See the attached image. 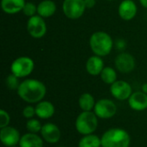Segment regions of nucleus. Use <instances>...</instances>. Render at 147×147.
<instances>
[{
  "label": "nucleus",
  "instance_id": "obj_1",
  "mask_svg": "<svg viewBox=\"0 0 147 147\" xmlns=\"http://www.w3.org/2000/svg\"><path fill=\"white\" fill-rule=\"evenodd\" d=\"M16 91L19 97L24 102L28 103H38L45 97L47 88L41 81L28 78L21 82Z\"/></svg>",
  "mask_w": 147,
  "mask_h": 147
},
{
  "label": "nucleus",
  "instance_id": "obj_2",
  "mask_svg": "<svg viewBox=\"0 0 147 147\" xmlns=\"http://www.w3.org/2000/svg\"><path fill=\"white\" fill-rule=\"evenodd\" d=\"M102 147H129L131 138L129 134L119 127L107 130L101 138Z\"/></svg>",
  "mask_w": 147,
  "mask_h": 147
},
{
  "label": "nucleus",
  "instance_id": "obj_3",
  "mask_svg": "<svg viewBox=\"0 0 147 147\" xmlns=\"http://www.w3.org/2000/svg\"><path fill=\"white\" fill-rule=\"evenodd\" d=\"M90 46L96 55L104 57L110 53L113 48V40L106 32H95L90 38Z\"/></svg>",
  "mask_w": 147,
  "mask_h": 147
},
{
  "label": "nucleus",
  "instance_id": "obj_4",
  "mask_svg": "<svg viewBox=\"0 0 147 147\" xmlns=\"http://www.w3.org/2000/svg\"><path fill=\"white\" fill-rule=\"evenodd\" d=\"M76 130L84 135L92 134L98 127V117L92 111H83L78 115L75 121Z\"/></svg>",
  "mask_w": 147,
  "mask_h": 147
},
{
  "label": "nucleus",
  "instance_id": "obj_5",
  "mask_svg": "<svg viewBox=\"0 0 147 147\" xmlns=\"http://www.w3.org/2000/svg\"><path fill=\"white\" fill-rule=\"evenodd\" d=\"M34 69V60L27 56H22L16 59L10 65L11 73L16 75L19 78L28 77L33 72Z\"/></svg>",
  "mask_w": 147,
  "mask_h": 147
},
{
  "label": "nucleus",
  "instance_id": "obj_6",
  "mask_svg": "<svg viewBox=\"0 0 147 147\" xmlns=\"http://www.w3.org/2000/svg\"><path fill=\"white\" fill-rule=\"evenodd\" d=\"M94 113L100 119H110L114 117L117 112L116 104L110 99L103 98L96 102L94 108Z\"/></svg>",
  "mask_w": 147,
  "mask_h": 147
},
{
  "label": "nucleus",
  "instance_id": "obj_7",
  "mask_svg": "<svg viewBox=\"0 0 147 147\" xmlns=\"http://www.w3.org/2000/svg\"><path fill=\"white\" fill-rule=\"evenodd\" d=\"M63 12L69 19H78L86 9L84 0H64Z\"/></svg>",
  "mask_w": 147,
  "mask_h": 147
},
{
  "label": "nucleus",
  "instance_id": "obj_8",
  "mask_svg": "<svg viewBox=\"0 0 147 147\" xmlns=\"http://www.w3.org/2000/svg\"><path fill=\"white\" fill-rule=\"evenodd\" d=\"M27 30L33 38L43 37L47 33V24L43 17L39 15L29 17L27 22Z\"/></svg>",
  "mask_w": 147,
  "mask_h": 147
},
{
  "label": "nucleus",
  "instance_id": "obj_9",
  "mask_svg": "<svg viewBox=\"0 0 147 147\" xmlns=\"http://www.w3.org/2000/svg\"><path fill=\"white\" fill-rule=\"evenodd\" d=\"M110 93L115 99L124 101L128 100V98L133 94V90L127 82L123 80H117L111 84Z\"/></svg>",
  "mask_w": 147,
  "mask_h": 147
},
{
  "label": "nucleus",
  "instance_id": "obj_10",
  "mask_svg": "<svg viewBox=\"0 0 147 147\" xmlns=\"http://www.w3.org/2000/svg\"><path fill=\"white\" fill-rule=\"evenodd\" d=\"M21 137L18 130L13 127L8 126L0 130V140L4 146L10 147L19 145Z\"/></svg>",
  "mask_w": 147,
  "mask_h": 147
},
{
  "label": "nucleus",
  "instance_id": "obj_11",
  "mask_svg": "<svg viewBox=\"0 0 147 147\" xmlns=\"http://www.w3.org/2000/svg\"><path fill=\"white\" fill-rule=\"evenodd\" d=\"M40 133L43 140L49 144H56L61 138V132L59 128L53 123L44 124Z\"/></svg>",
  "mask_w": 147,
  "mask_h": 147
},
{
  "label": "nucleus",
  "instance_id": "obj_12",
  "mask_svg": "<svg viewBox=\"0 0 147 147\" xmlns=\"http://www.w3.org/2000/svg\"><path fill=\"white\" fill-rule=\"evenodd\" d=\"M115 65L120 72L129 73L134 71L135 67V60L130 53H122L115 58Z\"/></svg>",
  "mask_w": 147,
  "mask_h": 147
},
{
  "label": "nucleus",
  "instance_id": "obj_13",
  "mask_svg": "<svg viewBox=\"0 0 147 147\" xmlns=\"http://www.w3.org/2000/svg\"><path fill=\"white\" fill-rule=\"evenodd\" d=\"M137 5L133 0H123L118 8V13L124 21H130L137 14Z\"/></svg>",
  "mask_w": 147,
  "mask_h": 147
},
{
  "label": "nucleus",
  "instance_id": "obj_14",
  "mask_svg": "<svg viewBox=\"0 0 147 147\" xmlns=\"http://www.w3.org/2000/svg\"><path fill=\"white\" fill-rule=\"evenodd\" d=\"M129 107L135 111H144L147 109V94L143 91H136L128 98Z\"/></svg>",
  "mask_w": 147,
  "mask_h": 147
},
{
  "label": "nucleus",
  "instance_id": "obj_15",
  "mask_svg": "<svg viewBox=\"0 0 147 147\" xmlns=\"http://www.w3.org/2000/svg\"><path fill=\"white\" fill-rule=\"evenodd\" d=\"M35 113L40 119H50L55 113V108L53 104L48 101H40L35 106Z\"/></svg>",
  "mask_w": 147,
  "mask_h": 147
},
{
  "label": "nucleus",
  "instance_id": "obj_16",
  "mask_svg": "<svg viewBox=\"0 0 147 147\" xmlns=\"http://www.w3.org/2000/svg\"><path fill=\"white\" fill-rule=\"evenodd\" d=\"M104 68L103 60L100 56L94 55L88 59L86 62V71L91 76L100 75Z\"/></svg>",
  "mask_w": 147,
  "mask_h": 147
},
{
  "label": "nucleus",
  "instance_id": "obj_17",
  "mask_svg": "<svg viewBox=\"0 0 147 147\" xmlns=\"http://www.w3.org/2000/svg\"><path fill=\"white\" fill-rule=\"evenodd\" d=\"M20 147H43V139L37 134L28 133L21 137Z\"/></svg>",
  "mask_w": 147,
  "mask_h": 147
},
{
  "label": "nucleus",
  "instance_id": "obj_18",
  "mask_svg": "<svg viewBox=\"0 0 147 147\" xmlns=\"http://www.w3.org/2000/svg\"><path fill=\"white\" fill-rule=\"evenodd\" d=\"M25 3V0H2L1 7L3 12L12 15L22 10Z\"/></svg>",
  "mask_w": 147,
  "mask_h": 147
},
{
  "label": "nucleus",
  "instance_id": "obj_19",
  "mask_svg": "<svg viewBox=\"0 0 147 147\" xmlns=\"http://www.w3.org/2000/svg\"><path fill=\"white\" fill-rule=\"evenodd\" d=\"M56 3L53 0H43L37 6V13L43 18L50 17L56 11Z\"/></svg>",
  "mask_w": 147,
  "mask_h": 147
},
{
  "label": "nucleus",
  "instance_id": "obj_20",
  "mask_svg": "<svg viewBox=\"0 0 147 147\" xmlns=\"http://www.w3.org/2000/svg\"><path fill=\"white\" fill-rule=\"evenodd\" d=\"M96 102L94 96L90 93L82 94L78 99V105L82 111H91L94 109Z\"/></svg>",
  "mask_w": 147,
  "mask_h": 147
},
{
  "label": "nucleus",
  "instance_id": "obj_21",
  "mask_svg": "<svg viewBox=\"0 0 147 147\" xmlns=\"http://www.w3.org/2000/svg\"><path fill=\"white\" fill-rule=\"evenodd\" d=\"M78 147H102L101 139L95 134L84 135L79 142Z\"/></svg>",
  "mask_w": 147,
  "mask_h": 147
},
{
  "label": "nucleus",
  "instance_id": "obj_22",
  "mask_svg": "<svg viewBox=\"0 0 147 147\" xmlns=\"http://www.w3.org/2000/svg\"><path fill=\"white\" fill-rule=\"evenodd\" d=\"M100 77H101L102 81L107 84L111 85L115 81H117V73L115 70L109 66H106L103 68V70L102 71L100 74Z\"/></svg>",
  "mask_w": 147,
  "mask_h": 147
},
{
  "label": "nucleus",
  "instance_id": "obj_23",
  "mask_svg": "<svg viewBox=\"0 0 147 147\" xmlns=\"http://www.w3.org/2000/svg\"><path fill=\"white\" fill-rule=\"evenodd\" d=\"M26 128L28 131V133H33V134H37L40 132L42 128V125L40 121L37 119H28V121L26 123Z\"/></svg>",
  "mask_w": 147,
  "mask_h": 147
},
{
  "label": "nucleus",
  "instance_id": "obj_24",
  "mask_svg": "<svg viewBox=\"0 0 147 147\" xmlns=\"http://www.w3.org/2000/svg\"><path fill=\"white\" fill-rule=\"evenodd\" d=\"M5 84H6V86L8 89L11 90H17L21 83L19 82V78L11 73L6 78Z\"/></svg>",
  "mask_w": 147,
  "mask_h": 147
},
{
  "label": "nucleus",
  "instance_id": "obj_25",
  "mask_svg": "<svg viewBox=\"0 0 147 147\" xmlns=\"http://www.w3.org/2000/svg\"><path fill=\"white\" fill-rule=\"evenodd\" d=\"M22 12L25 16L32 17V16H35V13L37 12V6L31 2H28L25 3L24 7L22 9Z\"/></svg>",
  "mask_w": 147,
  "mask_h": 147
},
{
  "label": "nucleus",
  "instance_id": "obj_26",
  "mask_svg": "<svg viewBox=\"0 0 147 147\" xmlns=\"http://www.w3.org/2000/svg\"><path fill=\"white\" fill-rule=\"evenodd\" d=\"M10 121V117L8 112L3 109L0 110V128L8 127Z\"/></svg>",
  "mask_w": 147,
  "mask_h": 147
},
{
  "label": "nucleus",
  "instance_id": "obj_27",
  "mask_svg": "<svg viewBox=\"0 0 147 147\" xmlns=\"http://www.w3.org/2000/svg\"><path fill=\"white\" fill-rule=\"evenodd\" d=\"M22 115L26 119H32L34 115H36L35 107H33L32 105L26 106L22 110Z\"/></svg>",
  "mask_w": 147,
  "mask_h": 147
},
{
  "label": "nucleus",
  "instance_id": "obj_28",
  "mask_svg": "<svg viewBox=\"0 0 147 147\" xmlns=\"http://www.w3.org/2000/svg\"><path fill=\"white\" fill-rule=\"evenodd\" d=\"M86 8H93L96 4V0H84Z\"/></svg>",
  "mask_w": 147,
  "mask_h": 147
},
{
  "label": "nucleus",
  "instance_id": "obj_29",
  "mask_svg": "<svg viewBox=\"0 0 147 147\" xmlns=\"http://www.w3.org/2000/svg\"><path fill=\"white\" fill-rule=\"evenodd\" d=\"M141 91H143L144 93L147 94V83L142 84V86H141Z\"/></svg>",
  "mask_w": 147,
  "mask_h": 147
},
{
  "label": "nucleus",
  "instance_id": "obj_30",
  "mask_svg": "<svg viewBox=\"0 0 147 147\" xmlns=\"http://www.w3.org/2000/svg\"><path fill=\"white\" fill-rule=\"evenodd\" d=\"M140 2L141 5L143 7H145V8L147 9V0H140Z\"/></svg>",
  "mask_w": 147,
  "mask_h": 147
},
{
  "label": "nucleus",
  "instance_id": "obj_31",
  "mask_svg": "<svg viewBox=\"0 0 147 147\" xmlns=\"http://www.w3.org/2000/svg\"><path fill=\"white\" fill-rule=\"evenodd\" d=\"M10 147H20V146H10Z\"/></svg>",
  "mask_w": 147,
  "mask_h": 147
},
{
  "label": "nucleus",
  "instance_id": "obj_32",
  "mask_svg": "<svg viewBox=\"0 0 147 147\" xmlns=\"http://www.w3.org/2000/svg\"><path fill=\"white\" fill-rule=\"evenodd\" d=\"M58 147H66V146H58Z\"/></svg>",
  "mask_w": 147,
  "mask_h": 147
},
{
  "label": "nucleus",
  "instance_id": "obj_33",
  "mask_svg": "<svg viewBox=\"0 0 147 147\" xmlns=\"http://www.w3.org/2000/svg\"><path fill=\"white\" fill-rule=\"evenodd\" d=\"M108 1H111V0H108Z\"/></svg>",
  "mask_w": 147,
  "mask_h": 147
}]
</instances>
